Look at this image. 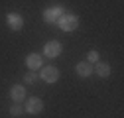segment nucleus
Masks as SVG:
<instances>
[{
	"mask_svg": "<svg viewBox=\"0 0 124 118\" xmlns=\"http://www.w3.org/2000/svg\"><path fill=\"white\" fill-rule=\"evenodd\" d=\"M57 24H59V28L63 30V32H73V30L79 26V18H77L75 14H67V12H63V16L57 20Z\"/></svg>",
	"mask_w": 124,
	"mask_h": 118,
	"instance_id": "1",
	"label": "nucleus"
},
{
	"mask_svg": "<svg viewBox=\"0 0 124 118\" xmlns=\"http://www.w3.org/2000/svg\"><path fill=\"white\" fill-rule=\"evenodd\" d=\"M24 110H26L28 114H39V112L43 110V102H41V98H38V96L28 98V100H26Z\"/></svg>",
	"mask_w": 124,
	"mask_h": 118,
	"instance_id": "2",
	"label": "nucleus"
},
{
	"mask_svg": "<svg viewBox=\"0 0 124 118\" xmlns=\"http://www.w3.org/2000/svg\"><path fill=\"white\" fill-rule=\"evenodd\" d=\"M45 83H55L57 79H59V71L53 67V65H49V67H43L41 69V75H39Z\"/></svg>",
	"mask_w": 124,
	"mask_h": 118,
	"instance_id": "3",
	"label": "nucleus"
},
{
	"mask_svg": "<svg viewBox=\"0 0 124 118\" xmlns=\"http://www.w3.org/2000/svg\"><path fill=\"white\" fill-rule=\"evenodd\" d=\"M61 16H63V10H61V8H47V10L43 12V20L47 22V24L57 22Z\"/></svg>",
	"mask_w": 124,
	"mask_h": 118,
	"instance_id": "4",
	"label": "nucleus"
},
{
	"mask_svg": "<svg viewBox=\"0 0 124 118\" xmlns=\"http://www.w3.org/2000/svg\"><path fill=\"white\" fill-rule=\"evenodd\" d=\"M6 22H8L10 30H14V32H20L22 26H24V20H22V16H18V14H8Z\"/></svg>",
	"mask_w": 124,
	"mask_h": 118,
	"instance_id": "5",
	"label": "nucleus"
},
{
	"mask_svg": "<svg viewBox=\"0 0 124 118\" xmlns=\"http://www.w3.org/2000/svg\"><path fill=\"white\" fill-rule=\"evenodd\" d=\"M43 53L47 55V57H57V55L61 53V43H59V41H49V43H45Z\"/></svg>",
	"mask_w": 124,
	"mask_h": 118,
	"instance_id": "6",
	"label": "nucleus"
},
{
	"mask_svg": "<svg viewBox=\"0 0 124 118\" xmlns=\"http://www.w3.org/2000/svg\"><path fill=\"white\" fill-rule=\"evenodd\" d=\"M10 96L14 98V102L24 100V98H26V88H24L22 85H14V87L10 88Z\"/></svg>",
	"mask_w": 124,
	"mask_h": 118,
	"instance_id": "7",
	"label": "nucleus"
},
{
	"mask_svg": "<svg viewBox=\"0 0 124 118\" xmlns=\"http://www.w3.org/2000/svg\"><path fill=\"white\" fill-rule=\"evenodd\" d=\"M26 63H28V67L32 69V71H36V69L41 67V57H39L38 53H30V55L26 57Z\"/></svg>",
	"mask_w": 124,
	"mask_h": 118,
	"instance_id": "8",
	"label": "nucleus"
},
{
	"mask_svg": "<svg viewBox=\"0 0 124 118\" xmlns=\"http://www.w3.org/2000/svg\"><path fill=\"white\" fill-rule=\"evenodd\" d=\"M75 69H77V73H79L81 77H89V75H93V65H91V63H87V61L79 63Z\"/></svg>",
	"mask_w": 124,
	"mask_h": 118,
	"instance_id": "9",
	"label": "nucleus"
},
{
	"mask_svg": "<svg viewBox=\"0 0 124 118\" xmlns=\"http://www.w3.org/2000/svg\"><path fill=\"white\" fill-rule=\"evenodd\" d=\"M97 75L99 77H108V75H110V65H108V63H97Z\"/></svg>",
	"mask_w": 124,
	"mask_h": 118,
	"instance_id": "10",
	"label": "nucleus"
},
{
	"mask_svg": "<svg viewBox=\"0 0 124 118\" xmlns=\"http://www.w3.org/2000/svg\"><path fill=\"white\" fill-rule=\"evenodd\" d=\"M24 112V106L20 104V102H14V104L10 106V116H20Z\"/></svg>",
	"mask_w": 124,
	"mask_h": 118,
	"instance_id": "11",
	"label": "nucleus"
},
{
	"mask_svg": "<svg viewBox=\"0 0 124 118\" xmlns=\"http://www.w3.org/2000/svg\"><path fill=\"white\" fill-rule=\"evenodd\" d=\"M87 63H91V65L93 63H99V53L97 51H89L87 53Z\"/></svg>",
	"mask_w": 124,
	"mask_h": 118,
	"instance_id": "12",
	"label": "nucleus"
},
{
	"mask_svg": "<svg viewBox=\"0 0 124 118\" xmlns=\"http://www.w3.org/2000/svg\"><path fill=\"white\" fill-rule=\"evenodd\" d=\"M36 79H38V75H36L34 71H30V73H26V75H24V83H28V85L36 83Z\"/></svg>",
	"mask_w": 124,
	"mask_h": 118,
	"instance_id": "13",
	"label": "nucleus"
}]
</instances>
